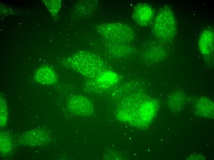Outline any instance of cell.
Here are the masks:
<instances>
[{
	"instance_id": "cell-1",
	"label": "cell",
	"mask_w": 214,
	"mask_h": 160,
	"mask_svg": "<svg viewBox=\"0 0 214 160\" xmlns=\"http://www.w3.org/2000/svg\"><path fill=\"white\" fill-rule=\"evenodd\" d=\"M160 14L155 23L156 31L161 38L170 40L174 38L176 32L174 14L168 7L164 8Z\"/></svg>"
},
{
	"instance_id": "cell-2",
	"label": "cell",
	"mask_w": 214,
	"mask_h": 160,
	"mask_svg": "<svg viewBox=\"0 0 214 160\" xmlns=\"http://www.w3.org/2000/svg\"><path fill=\"white\" fill-rule=\"evenodd\" d=\"M35 80L43 85L53 84L57 80V76L54 70L47 66H43L38 69L35 74Z\"/></svg>"
},
{
	"instance_id": "cell-3",
	"label": "cell",
	"mask_w": 214,
	"mask_h": 160,
	"mask_svg": "<svg viewBox=\"0 0 214 160\" xmlns=\"http://www.w3.org/2000/svg\"><path fill=\"white\" fill-rule=\"evenodd\" d=\"M71 108L75 112L86 114L90 112L91 104L88 100L81 96H75L70 102Z\"/></svg>"
},
{
	"instance_id": "cell-4",
	"label": "cell",
	"mask_w": 214,
	"mask_h": 160,
	"mask_svg": "<svg viewBox=\"0 0 214 160\" xmlns=\"http://www.w3.org/2000/svg\"><path fill=\"white\" fill-rule=\"evenodd\" d=\"M199 46L205 54L210 53L213 47L214 35L212 32L207 30L201 35L199 39Z\"/></svg>"
},
{
	"instance_id": "cell-5",
	"label": "cell",
	"mask_w": 214,
	"mask_h": 160,
	"mask_svg": "<svg viewBox=\"0 0 214 160\" xmlns=\"http://www.w3.org/2000/svg\"><path fill=\"white\" fill-rule=\"evenodd\" d=\"M137 16L138 20L141 24L146 25L149 23L152 19L153 11L152 8L147 5H142L139 8Z\"/></svg>"
},
{
	"instance_id": "cell-6",
	"label": "cell",
	"mask_w": 214,
	"mask_h": 160,
	"mask_svg": "<svg viewBox=\"0 0 214 160\" xmlns=\"http://www.w3.org/2000/svg\"><path fill=\"white\" fill-rule=\"evenodd\" d=\"M117 76L113 72H107L100 75L98 79L99 82L105 85H111L117 80Z\"/></svg>"
}]
</instances>
